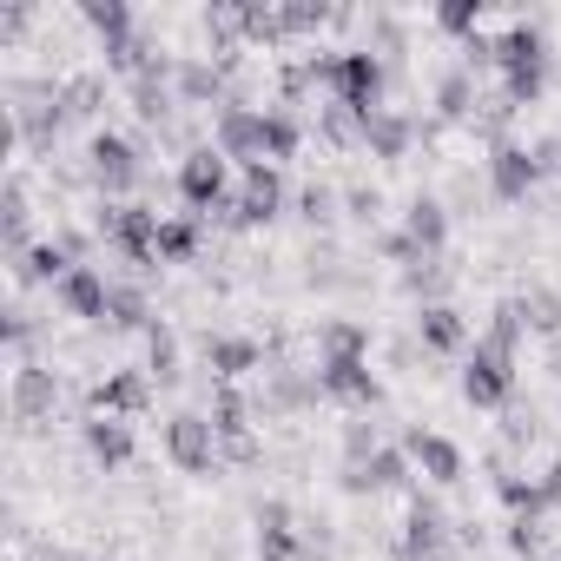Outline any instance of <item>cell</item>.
Wrapping results in <instances>:
<instances>
[{"label": "cell", "mask_w": 561, "mask_h": 561, "mask_svg": "<svg viewBox=\"0 0 561 561\" xmlns=\"http://www.w3.org/2000/svg\"><path fill=\"white\" fill-rule=\"evenodd\" d=\"M0 337H8V344L21 351V364H27V344H34V311H27V305H8V318H0Z\"/></svg>", "instance_id": "ee69618b"}, {"label": "cell", "mask_w": 561, "mask_h": 561, "mask_svg": "<svg viewBox=\"0 0 561 561\" xmlns=\"http://www.w3.org/2000/svg\"><path fill=\"white\" fill-rule=\"evenodd\" d=\"M80 436H87L93 462H106V469H126V462H133V423H126V416H87Z\"/></svg>", "instance_id": "603a6c76"}, {"label": "cell", "mask_w": 561, "mask_h": 561, "mask_svg": "<svg viewBox=\"0 0 561 561\" xmlns=\"http://www.w3.org/2000/svg\"><path fill=\"white\" fill-rule=\"evenodd\" d=\"M60 106H67V119H100L106 113V73H67Z\"/></svg>", "instance_id": "4dcf8cb0"}, {"label": "cell", "mask_w": 561, "mask_h": 561, "mask_svg": "<svg viewBox=\"0 0 561 561\" xmlns=\"http://www.w3.org/2000/svg\"><path fill=\"white\" fill-rule=\"evenodd\" d=\"M522 331H528V324H522V311H515V298H508V305H495V311H489V331H482L476 344H489V351H502V357H515V344H522Z\"/></svg>", "instance_id": "74e56055"}, {"label": "cell", "mask_w": 561, "mask_h": 561, "mask_svg": "<svg viewBox=\"0 0 561 561\" xmlns=\"http://www.w3.org/2000/svg\"><path fill=\"white\" fill-rule=\"evenodd\" d=\"M238 27H244V47H277V41H291V34H285V8H271V0H238Z\"/></svg>", "instance_id": "83f0119b"}, {"label": "cell", "mask_w": 561, "mask_h": 561, "mask_svg": "<svg viewBox=\"0 0 561 561\" xmlns=\"http://www.w3.org/2000/svg\"><path fill=\"white\" fill-rule=\"evenodd\" d=\"M495 495L508 502V515H548V508H554L548 482H541V476H522V469H502V476H495Z\"/></svg>", "instance_id": "4316f807"}, {"label": "cell", "mask_w": 561, "mask_h": 561, "mask_svg": "<svg viewBox=\"0 0 561 561\" xmlns=\"http://www.w3.org/2000/svg\"><path fill=\"white\" fill-rule=\"evenodd\" d=\"M337 482L351 489V495H377V489H410V449L403 443H383L370 462H344L337 469Z\"/></svg>", "instance_id": "5bb4252c"}, {"label": "cell", "mask_w": 561, "mask_h": 561, "mask_svg": "<svg viewBox=\"0 0 561 561\" xmlns=\"http://www.w3.org/2000/svg\"><path fill=\"white\" fill-rule=\"evenodd\" d=\"M277 211H285V172H277L271 159H264V165H244V179H238L225 218H231L238 231H257V225H271Z\"/></svg>", "instance_id": "8992f818"}, {"label": "cell", "mask_w": 561, "mask_h": 561, "mask_svg": "<svg viewBox=\"0 0 561 561\" xmlns=\"http://www.w3.org/2000/svg\"><path fill=\"white\" fill-rule=\"evenodd\" d=\"M416 344L436 351V357H469L476 337H469V318L443 298V305H423V311H416Z\"/></svg>", "instance_id": "2e32d148"}, {"label": "cell", "mask_w": 561, "mask_h": 561, "mask_svg": "<svg viewBox=\"0 0 561 561\" xmlns=\"http://www.w3.org/2000/svg\"><path fill=\"white\" fill-rule=\"evenodd\" d=\"M344 211H351V218H364V225H377L383 192H377V185H351V192H344Z\"/></svg>", "instance_id": "f6af8a7d"}, {"label": "cell", "mask_w": 561, "mask_h": 561, "mask_svg": "<svg viewBox=\"0 0 561 561\" xmlns=\"http://www.w3.org/2000/svg\"><path fill=\"white\" fill-rule=\"evenodd\" d=\"M324 357H370V331L351 324V318H331V324L318 331V364H324Z\"/></svg>", "instance_id": "e575fe53"}, {"label": "cell", "mask_w": 561, "mask_h": 561, "mask_svg": "<svg viewBox=\"0 0 561 561\" xmlns=\"http://www.w3.org/2000/svg\"><path fill=\"white\" fill-rule=\"evenodd\" d=\"M179 198L205 218V211H225L231 205V159L218 146H192L179 159Z\"/></svg>", "instance_id": "277c9868"}, {"label": "cell", "mask_w": 561, "mask_h": 561, "mask_svg": "<svg viewBox=\"0 0 561 561\" xmlns=\"http://www.w3.org/2000/svg\"><path fill=\"white\" fill-rule=\"evenodd\" d=\"M311 548L324 541L311 535V522L291 515V502H277V495L257 502V561H311Z\"/></svg>", "instance_id": "5b68a950"}, {"label": "cell", "mask_w": 561, "mask_h": 561, "mask_svg": "<svg viewBox=\"0 0 561 561\" xmlns=\"http://www.w3.org/2000/svg\"><path fill=\"white\" fill-rule=\"evenodd\" d=\"M436 27L456 34V41H476V34H482V0H443V8H436Z\"/></svg>", "instance_id": "ab89813d"}, {"label": "cell", "mask_w": 561, "mask_h": 561, "mask_svg": "<svg viewBox=\"0 0 561 561\" xmlns=\"http://www.w3.org/2000/svg\"><path fill=\"white\" fill-rule=\"evenodd\" d=\"M87 27L100 34V47H113V41H126V34H139L133 27V8H126V0H87Z\"/></svg>", "instance_id": "836d02e7"}, {"label": "cell", "mask_w": 561, "mask_h": 561, "mask_svg": "<svg viewBox=\"0 0 561 561\" xmlns=\"http://www.w3.org/2000/svg\"><path fill=\"white\" fill-rule=\"evenodd\" d=\"M264 364V344L257 337H205V370L218 377V383H238V377H251Z\"/></svg>", "instance_id": "7402d4cb"}, {"label": "cell", "mask_w": 561, "mask_h": 561, "mask_svg": "<svg viewBox=\"0 0 561 561\" xmlns=\"http://www.w3.org/2000/svg\"><path fill=\"white\" fill-rule=\"evenodd\" d=\"M476 106H482L476 73H469V67H449V73L436 80V113H443V119H469Z\"/></svg>", "instance_id": "1f68e13d"}, {"label": "cell", "mask_w": 561, "mask_h": 561, "mask_svg": "<svg viewBox=\"0 0 561 561\" xmlns=\"http://www.w3.org/2000/svg\"><path fill=\"white\" fill-rule=\"evenodd\" d=\"M34 561H80V554H67V548H54V541H47V548H41Z\"/></svg>", "instance_id": "c3c4849f"}, {"label": "cell", "mask_w": 561, "mask_h": 561, "mask_svg": "<svg viewBox=\"0 0 561 561\" xmlns=\"http://www.w3.org/2000/svg\"><path fill=\"white\" fill-rule=\"evenodd\" d=\"M73 271V257H67V244L60 238H47V244H34L21 264H14V277L21 285H60V277Z\"/></svg>", "instance_id": "f546056e"}, {"label": "cell", "mask_w": 561, "mask_h": 561, "mask_svg": "<svg viewBox=\"0 0 561 561\" xmlns=\"http://www.w3.org/2000/svg\"><path fill=\"white\" fill-rule=\"evenodd\" d=\"M508 554H522V561H535L541 554V541H548V528H541V515H508Z\"/></svg>", "instance_id": "b9f144b4"}, {"label": "cell", "mask_w": 561, "mask_h": 561, "mask_svg": "<svg viewBox=\"0 0 561 561\" xmlns=\"http://www.w3.org/2000/svg\"><path fill=\"white\" fill-rule=\"evenodd\" d=\"M172 93H179V106H225L231 80H225L218 60H179L172 67Z\"/></svg>", "instance_id": "d6986e66"}, {"label": "cell", "mask_w": 561, "mask_h": 561, "mask_svg": "<svg viewBox=\"0 0 561 561\" xmlns=\"http://www.w3.org/2000/svg\"><path fill=\"white\" fill-rule=\"evenodd\" d=\"M165 456L185 469V476H205L225 449H218V430H211V416L205 410H179L172 423H165Z\"/></svg>", "instance_id": "ba28073f"}, {"label": "cell", "mask_w": 561, "mask_h": 561, "mask_svg": "<svg viewBox=\"0 0 561 561\" xmlns=\"http://www.w3.org/2000/svg\"><path fill=\"white\" fill-rule=\"evenodd\" d=\"M403 449H410V462H416L436 489H456V482H462V449H456L449 436H436V430L416 423V430H403Z\"/></svg>", "instance_id": "ac0fdd59"}, {"label": "cell", "mask_w": 561, "mask_h": 561, "mask_svg": "<svg viewBox=\"0 0 561 561\" xmlns=\"http://www.w3.org/2000/svg\"><path fill=\"white\" fill-rule=\"evenodd\" d=\"M87 403H93V416H139L152 403V377L146 370H106L87 390Z\"/></svg>", "instance_id": "e0dca14e"}, {"label": "cell", "mask_w": 561, "mask_h": 561, "mask_svg": "<svg viewBox=\"0 0 561 561\" xmlns=\"http://www.w3.org/2000/svg\"><path fill=\"white\" fill-rule=\"evenodd\" d=\"M8 403H14V416L21 423H47L54 416V403H60V370H47V364H14V383H8Z\"/></svg>", "instance_id": "4fadbf2b"}, {"label": "cell", "mask_w": 561, "mask_h": 561, "mask_svg": "<svg viewBox=\"0 0 561 561\" xmlns=\"http://www.w3.org/2000/svg\"><path fill=\"white\" fill-rule=\"evenodd\" d=\"M211 146L238 165H264V106H218Z\"/></svg>", "instance_id": "30bf717a"}, {"label": "cell", "mask_w": 561, "mask_h": 561, "mask_svg": "<svg viewBox=\"0 0 561 561\" xmlns=\"http://www.w3.org/2000/svg\"><path fill=\"white\" fill-rule=\"evenodd\" d=\"M528 152H535V165H541V179H561V133H541V139H535Z\"/></svg>", "instance_id": "bcb514c9"}, {"label": "cell", "mask_w": 561, "mask_h": 561, "mask_svg": "<svg viewBox=\"0 0 561 561\" xmlns=\"http://www.w3.org/2000/svg\"><path fill=\"white\" fill-rule=\"evenodd\" d=\"M541 185V165H535V152L528 146H515V139H502V146H489V192L495 198H528Z\"/></svg>", "instance_id": "9a60e30c"}, {"label": "cell", "mask_w": 561, "mask_h": 561, "mask_svg": "<svg viewBox=\"0 0 561 561\" xmlns=\"http://www.w3.org/2000/svg\"><path fill=\"white\" fill-rule=\"evenodd\" d=\"M198 244H205V218L198 211H165V225H159V264H192Z\"/></svg>", "instance_id": "cb8c5ba5"}, {"label": "cell", "mask_w": 561, "mask_h": 561, "mask_svg": "<svg viewBox=\"0 0 561 561\" xmlns=\"http://www.w3.org/2000/svg\"><path fill=\"white\" fill-rule=\"evenodd\" d=\"M416 133H423V126H416L410 113H397V106H377V113L364 119V152H370V159H403V152L416 146Z\"/></svg>", "instance_id": "ffe728a7"}, {"label": "cell", "mask_w": 561, "mask_h": 561, "mask_svg": "<svg viewBox=\"0 0 561 561\" xmlns=\"http://www.w3.org/2000/svg\"><path fill=\"white\" fill-rule=\"evenodd\" d=\"M106 298H113V277H106L100 264H73L60 285H54V305H60L67 318H93V324H106Z\"/></svg>", "instance_id": "7c38bea8"}, {"label": "cell", "mask_w": 561, "mask_h": 561, "mask_svg": "<svg viewBox=\"0 0 561 561\" xmlns=\"http://www.w3.org/2000/svg\"><path fill=\"white\" fill-rule=\"evenodd\" d=\"M106 324L113 331H152V298L133 285V277H113V298H106Z\"/></svg>", "instance_id": "d4e9b609"}, {"label": "cell", "mask_w": 561, "mask_h": 561, "mask_svg": "<svg viewBox=\"0 0 561 561\" xmlns=\"http://www.w3.org/2000/svg\"><path fill=\"white\" fill-rule=\"evenodd\" d=\"M298 218H305V225H331V218H337V192L318 185V179L298 185Z\"/></svg>", "instance_id": "7bdbcfd3"}, {"label": "cell", "mask_w": 561, "mask_h": 561, "mask_svg": "<svg viewBox=\"0 0 561 561\" xmlns=\"http://www.w3.org/2000/svg\"><path fill=\"white\" fill-rule=\"evenodd\" d=\"M311 73H318V87H324L331 100H344V106H357V113H377V106H383L390 67H383V54H370V47H318V54H311Z\"/></svg>", "instance_id": "6da1fadb"}, {"label": "cell", "mask_w": 561, "mask_h": 561, "mask_svg": "<svg viewBox=\"0 0 561 561\" xmlns=\"http://www.w3.org/2000/svg\"><path fill=\"white\" fill-rule=\"evenodd\" d=\"M298 146H305V119L291 106H264V159L271 165L277 159H298Z\"/></svg>", "instance_id": "f1b7e54d"}, {"label": "cell", "mask_w": 561, "mask_h": 561, "mask_svg": "<svg viewBox=\"0 0 561 561\" xmlns=\"http://www.w3.org/2000/svg\"><path fill=\"white\" fill-rule=\"evenodd\" d=\"M462 397L476 410H502L515 397V357H502L489 344H469V357H462Z\"/></svg>", "instance_id": "52a82bcc"}, {"label": "cell", "mask_w": 561, "mask_h": 561, "mask_svg": "<svg viewBox=\"0 0 561 561\" xmlns=\"http://www.w3.org/2000/svg\"><path fill=\"white\" fill-rule=\"evenodd\" d=\"M495 67H502V93L508 106H535L548 87V34L535 21H515L495 34Z\"/></svg>", "instance_id": "7a4b0ae2"}, {"label": "cell", "mask_w": 561, "mask_h": 561, "mask_svg": "<svg viewBox=\"0 0 561 561\" xmlns=\"http://www.w3.org/2000/svg\"><path fill=\"white\" fill-rule=\"evenodd\" d=\"M318 390L337 397V403H357V410H377L383 403V383H377L370 357H324L318 364Z\"/></svg>", "instance_id": "8fae6325"}, {"label": "cell", "mask_w": 561, "mask_h": 561, "mask_svg": "<svg viewBox=\"0 0 561 561\" xmlns=\"http://www.w3.org/2000/svg\"><path fill=\"white\" fill-rule=\"evenodd\" d=\"M87 165H93V179H100L106 192H126V185H139V179H146L139 146H133L126 133H113V126H100V133L87 139Z\"/></svg>", "instance_id": "9c48e42d"}, {"label": "cell", "mask_w": 561, "mask_h": 561, "mask_svg": "<svg viewBox=\"0 0 561 561\" xmlns=\"http://www.w3.org/2000/svg\"><path fill=\"white\" fill-rule=\"evenodd\" d=\"M331 21H337V8H324V0H285V34H318Z\"/></svg>", "instance_id": "60d3db41"}, {"label": "cell", "mask_w": 561, "mask_h": 561, "mask_svg": "<svg viewBox=\"0 0 561 561\" xmlns=\"http://www.w3.org/2000/svg\"><path fill=\"white\" fill-rule=\"evenodd\" d=\"M403 231H410V244H416L423 257H443L449 205H443V198H430V192H416V198H410V211H403Z\"/></svg>", "instance_id": "44dd1931"}, {"label": "cell", "mask_w": 561, "mask_h": 561, "mask_svg": "<svg viewBox=\"0 0 561 561\" xmlns=\"http://www.w3.org/2000/svg\"><path fill=\"white\" fill-rule=\"evenodd\" d=\"M364 119H370V113H357V106H344V100H324V106H318L324 146H364Z\"/></svg>", "instance_id": "d6a6232c"}, {"label": "cell", "mask_w": 561, "mask_h": 561, "mask_svg": "<svg viewBox=\"0 0 561 561\" xmlns=\"http://www.w3.org/2000/svg\"><path fill=\"white\" fill-rule=\"evenodd\" d=\"M146 377L179 383V331H172V324H152V331H146Z\"/></svg>", "instance_id": "d590c367"}, {"label": "cell", "mask_w": 561, "mask_h": 561, "mask_svg": "<svg viewBox=\"0 0 561 561\" xmlns=\"http://www.w3.org/2000/svg\"><path fill=\"white\" fill-rule=\"evenodd\" d=\"M541 482H548V495H554V508H561V462H548V476H541Z\"/></svg>", "instance_id": "7dc6e473"}, {"label": "cell", "mask_w": 561, "mask_h": 561, "mask_svg": "<svg viewBox=\"0 0 561 561\" xmlns=\"http://www.w3.org/2000/svg\"><path fill=\"white\" fill-rule=\"evenodd\" d=\"M397 561H469V541L462 528H449L443 502L410 489V515H403V535H397Z\"/></svg>", "instance_id": "3957f363"}, {"label": "cell", "mask_w": 561, "mask_h": 561, "mask_svg": "<svg viewBox=\"0 0 561 561\" xmlns=\"http://www.w3.org/2000/svg\"><path fill=\"white\" fill-rule=\"evenodd\" d=\"M0 231H8V264H21V257L34 251V238H27V185H21V172L8 179V192H0Z\"/></svg>", "instance_id": "484cf974"}, {"label": "cell", "mask_w": 561, "mask_h": 561, "mask_svg": "<svg viewBox=\"0 0 561 561\" xmlns=\"http://www.w3.org/2000/svg\"><path fill=\"white\" fill-rule=\"evenodd\" d=\"M515 311H522V324H528L535 337H554V331H561V298H554L548 285L522 291V298H515Z\"/></svg>", "instance_id": "8d00e7d4"}, {"label": "cell", "mask_w": 561, "mask_h": 561, "mask_svg": "<svg viewBox=\"0 0 561 561\" xmlns=\"http://www.w3.org/2000/svg\"><path fill=\"white\" fill-rule=\"evenodd\" d=\"M449 285V264L443 257H416V264H403V291H416L423 305H443L436 291Z\"/></svg>", "instance_id": "f35d334b"}]
</instances>
